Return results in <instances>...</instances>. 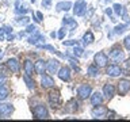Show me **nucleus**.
I'll return each instance as SVG.
<instances>
[{
	"label": "nucleus",
	"mask_w": 130,
	"mask_h": 122,
	"mask_svg": "<svg viewBox=\"0 0 130 122\" xmlns=\"http://www.w3.org/2000/svg\"><path fill=\"white\" fill-rule=\"evenodd\" d=\"M87 73H88V76H91V77H96L98 75H99V67L95 65V64L89 65L88 69H87Z\"/></svg>",
	"instance_id": "nucleus-28"
},
{
	"label": "nucleus",
	"mask_w": 130,
	"mask_h": 122,
	"mask_svg": "<svg viewBox=\"0 0 130 122\" xmlns=\"http://www.w3.org/2000/svg\"><path fill=\"white\" fill-rule=\"evenodd\" d=\"M4 38H6V31L3 27H0V41H4Z\"/></svg>",
	"instance_id": "nucleus-43"
},
{
	"label": "nucleus",
	"mask_w": 130,
	"mask_h": 122,
	"mask_svg": "<svg viewBox=\"0 0 130 122\" xmlns=\"http://www.w3.org/2000/svg\"><path fill=\"white\" fill-rule=\"evenodd\" d=\"M47 100H49V104H50L53 109H57V107L61 104V95H60V92H58V91H52V92H49Z\"/></svg>",
	"instance_id": "nucleus-5"
},
{
	"label": "nucleus",
	"mask_w": 130,
	"mask_h": 122,
	"mask_svg": "<svg viewBox=\"0 0 130 122\" xmlns=\"http://www.w3.org/2000/svg\"><path fill=\"white\" fill-rule=\"evenodd\" d=\"M83 43L84 45H89V43H92L93 41H95V37H93V34H92V31H87L85 34L83 35Z\"/></svg>",
	"instance_id": "nucleus-27"
},
{
	"label": "nucleus",
	"mask_w": 130,
	"mask_h": 122,
	"mask_svg": "<svg viewBox=\"0 0 130 122\" xmlns=\"http://www.w3.org/2000/svg\"><path fill=\"white\" fill-rule=\"evenodd\" d=\"M103 95L106 99H111V98L115 95V87L111 83H106L103 87Z\"/></svg>",
	"instance_id": "nucleus-14"
},
{
	"label": "nucleus",
	"mask_w": 130,
	"mask_h": 122,
	"mask_svg": "<svg viewBox=\"0 0 130 122\" xmlns=\"http://www.w3.org/2000/svg\"><path fill=\"white\" fill-rule=\"evenodd\" d=\"M122 18H123V20H125V23H130V16H129V14H127V11H126L125 14L122 15Z\"/></svg>",
	"instance_id": "nucleus-42"
},
{
	"label": "nucleus",
	"mask_w": 130,
	"mask_h": 122,
	"mask_svg": "<svg viewBox=\"0 0 130 122\" xmlns=\"http://www.w3.org/2000/svg\"><path fill=\"white\" fill-rule=\"evenodd\" d=\"M37 2V0H31V3H35Z\"/></svg>",
	"instance_id": "nucleus-52"
},
{
	"label": "nucleus",
	"mask_w": 130,
	"mask_h": 122,
	"mask_svg": "<svg viewBox=\"0 0 130 122\" xmlns=\"http://www.w3.org/2000/svg\"><path fill=\"white\" fill-rule=\"evenodd\" d=\"M106 73L110 77H118L122 75V67H119L118 64H111L106 68Z\"/></svg>",
	"instance_id": "nucleus-7"
},
{
	"label": "nucleus",
	"mask_w": 130,
	"mask_h": 122,
	"mask_svg": "<svg viewBox=\"0 0 130 122\" xmlns=\"http://www.w3.org/2000/svg\"><path fill=\"white\" fill-rule=\"evenodd\" d=\"M62 45H64V46H76V45H77V41H76V39L62 41Z\"/></svg>",
	"instance_id": "nucleus-36"
},
{
	"label": "nucleus",
	"mask_w": 130,
	"mask_h": 122,
	"mask_svg": "<svg viewBox=\"0 0 130 122\" xmlns=\"http://www.w3.org/2000/svg\"><path fill=\"white\" fill-rule=\"evenodd\" d=\"M31 19H32V20H34V22H35V23H39V22H41V20H39L38 18H37V15L34 14V12H31Z\"/></svg>",
	"instance_id": "nucleus-45"
},
{
	"label": "nucleus",
	"mask_w": 130,
	"mask_h": 122,
	"mask_svg": "<svg viewBox=\"0 0 130 122\" xmlns=\"http://www.w3.org/2000/svg\"><path fill=\"white\" fill-rule=\"evenodd\" d=\"M65 34H67L65 28H64V27H62V28H60V30H58V34H57V38H58V39H64Z\"/></svg>",
	"instance_id": "nucleus-38"
},
{
	"label": "nucleus",
	"mask_w": 130,
	"mask_h": 122,
	"mask_svg": "<svg viewBox=\"0 0 130 122\" xmlns=\"http://www.w3.org/2000/svg\"><path fill=\"white\" fill-rule=\"evenodd\" d=\"M34 67H35V73L39 76H42L45 73V71H46V63H45V60H42V58L37 60Z\"/></svg>",
	"instance_id": "nucleus-16"
},
{
	"label": "nucleus",
	"mask_w": 130,
	"mask_h": 122,
	"mask_svg": "<svg viewBox=\"0 0 130 122\" xmlns=\"http://www.w3.org/2000/svg\"><path fill=\"white\" fill-rule=\"evenodd\" d=\"M72 6L73 4L71 3V2H60V3H57L56 4V11H58V12H61V11H69L72 8Z\"/></svg>",
	"instance_id": "nucleus-21"
},
{
	"label": "nucleus",
	"mask_w": 130,
	"mask_h": 122,
	"mask_svg": "<svg viewBox=\"0 0 130 122\" xmlns=\"http://www.w3.org/2000/svg\"><path fill=\"white\" fill-rule=\"evenodd\" d=\"M93 63L95 65H98L99 68H103V67H107V63H108V56L103 52H98L95 56H93Z\"/></svg>",
	"instance_id": "nucleus-4"
},
{
	"label": "nucleus",
	"mask_w": 130,
	"mask_h": 122,
	"mask_svg": "<svg viewBox=\"0 0 130 122\" xmlns=\"http://www.w3.org/2000/svg\"><path fill=\"white\" fill-rule=\"evenodd\" d=\"M4 31H6V34H12V31H14V28H12L11 26H3Z\"/></svg>",
	"instance_id": "nucleus-41"
},
{
	"label": "nucleus",
	"mask_w": 130,
	"mask_h": 122,
	"mask_svg": "<svg viewBox=\"0 0 130 122\" xmlns=\"http://www.w3.org/2000/svg\"><path fill=\"white\" fill-rule=\"evenodd\" d=\"M87 8L88 7L85 0H76L73 4V14H75V16H84Z\"/></svg>",
	"instance_id": "nucleus-2"
},
{
	"label": "nucleus",
	"mask_w": 130,
	"mask_h": 122,
	"mask_svg": "<svg viewBox=\"0 0 130 122\" xmlns=\"http://www.w3.org/2000/svg\"><path fill=\"white\" fill-rule=\"evenodd\" d=\"M32 114L38 119H46V118H49V111H47L46 106H43V104H37L32 109Z\"/></svg>",
	"instance_id": "nucleus-3"
},
{
	"label": "nucleus",
	"mask_w": 130,
	"mask_h": 122,
	"mask_svg": "<svg viewBox=\"0 0 130 122\" xmlns=\"http://www.w3.org/2000/svg\"><path fill=\"white\" fill-rule=\"evenodd\" d=\"M7 67L11 72H14V73H18L20 71V64L16 58H8L7 60Z\"/></svg>",
	"instance_id": "nucleus-15"
},
{
	"label": "nucleus",
	"mask_w": 130,
	"mask_h": 122,
	"mask_svg": "<svg viewBox=\"0 0 130 122\" xmlns=\"http://www.w3.org/2000/svg\"><path fill=\"white\" fill-rule=\"evenodd\" d=\"M42 7L43 8H50L52 7V0H42Z\"/></svg>",
	"instance_id": "nucleus-40"
},
{
	"label": "nucleus",
	"mask_w": 130,
	"mask_h": 122,
	"mask_svg": "<svg viewBox=\"0 0 130 122\" xmlns=\"http://www.w3.org/2000/svg\"><path fill=\"white\" fill-rule=\"evenodd\" d=\"M104 12H106V15H108V16H111L112 15V8H110V7H107V8H106V10H104Z\"/></svg>",
	"instance_id": "nucleus-44"
},
{
	"label": "nucleus",
	"mask_w": 130,
	"mask_h": 122,
	"mask_svg": "<svg viewBox=\"0 0 130 122\" xmlns=\"http://www.w3.org/2000/svg\"><path fill=\"white\" fill-rule=\"evenodd\" d=\"M83 54H84V49L76 45V46L73 48V56L75 57H83Z\"/></svg>",
	"instance_id": "nucleus-32"
},
{
	"label": "nucleus",
	"mask_w": 130,
	"mask_h": 122,
	"mask_svg": "<svg viewBox=\"0 0 130 122\" xmlns=\"http://www.w3.org/2000/svg\"><path fill=\"white\" fill-rule=\"evenodd\" d=\"M0 113H2L3 117L11 115V114L14 113V106L11 103H2L0 104Z\"/></svg>",
	"instance_id": "nucleus-17"
},
{
	"label": "nucleus",
	"mask_w": 130,
	"mask_h": 122,
	"mask_svg": "<svg viewBox=\"0 0 130 122\" xmlns=\"http://www.w3.org/2000/svg\"><path fill=\"white\" fill-rule=\"evenodd\" d=\"M108 58L111 61H114V63H123L125 52L119 46H114V48H111V50L108 53Z\"/></svg>",
	"instance_id": "nucleus-1"
},
{
	"label": "nucleus",
	"mask_w": 130,
	"mask_h": 122,
	"mask_svg": "<svg viewBox=\"0 0 130 122\" xmlns=\"http://www.w3.org/2000/svg\"><path fill=\"white\" fill-rule=\"evenodd\" d=\"M110 19H111V22H117V19H115V16H112V15H111V18H110Z\"/></svg>",
	"instance_id": "nucleus-51"
},
{
	"label": "nucleus",
	"mask_w": 130,
	"mask_h": 122,
	"mask_svg": "<svg viewBox=\"0 0 130 122\" xmlns=\"http://www.w3.org/2000/svg\"><path fill=\"white\" fill-rule=\"evenodd\" d=\"M54 80H53V77L50 75H42L41 76V85H42V88H52L54 87Z\"/></svg>",
	"instance_id": "nucleus-13"
},
{
	"label": "nucleus",
	"mask_w": 130,
	"mask_h": 122,
	"mask_svg": "<svg viewBox=\"0 0 130 122\" xmlns=\"http://www.w3.org/2000/svg\"><path fill=\"white\" fill-rule=\"evenodd\" d=\"M20 2H22V0H20Z\"/></svg>",
	"instance_id": "nucleus-55"
},
{
	"label": "nucleus",
	"mask_w": 130,
	"mask_h": 122,
	"mask_svg": "<svg viewBox=\"0 0 130 122\" xmlns=\"http://www.w3.org/2000/svg\"><path fill=\"white\" fill-rule=\"evenodd\" d=\"M129 23H122V24H117L115 27H114V34L115 35H121L123 34V33L126 31V28H127Z\"/></svg>",
	"instance_id": "nucleus-26"
},
{
	"label": "nucleus",
	"mask_w": 130,
	"mask_h": 122,
	"mask_svg": "<svg viewBox=\"0 0 130 122\" xmlns=\"http://www.w3.org/2000/svg\"><path fill=\"white\" fill-rule=\"evenodd\" d=\"M103 99H104V95H103V94H100L99 91L91 94V103H92V106L102 104V103H103Z\"/></svg>",
	"instance_id": "nucleus-19"
},
{
	"label": "nucleus",
	"mask_w": 130,
	"mask_h": 122,
	"mask_svg": "<svg viewBox=\"0 0 130 122\" xmlns=\"http://www.w3.org/2000/svg\"><path fill=\"white\" fill-rule=\"evenodd\" d=\"M89 54H91V52H89V50H87V52H85L84 54H83V57H85V58H87V57H89Z\"/></svg>",
	"instance_id": "nucleus-49"
},
{
	"label": "nucleus",
	"mask_w": 130,
	"mask_h": 122,
	"mask_svg": "<svg viewBox=\"0 0 130 122\" xmlns=\"http://www.w3.org/2000/svg\"><path fill=\"white\" fill-rule=\"evenodd\" d=\"M123 45H125V49L130 52V37H126L125 41H123Z\"/></svg>",
	"instance_id": "nucleus-39"
},
{
	"label": "nucleus",
	"mask_w": 130,
	"mask_h": 122,
	"mask_svg": "<svg viewBox=\"0 0 130 122\" xmlns=\"http://www.w3.org/2000/svg\"><path fill=\"white\" fill-rule=\"evenodd\" d=\"M23 68H24V73H27V75L32 76V72H35V67H34V64H32L31 60H26V61H24Z\"/></svg>",
	"instance_id": "nucleus-23"
},
{
	"label": "nucleus",
	"mask_w": 130,
	"mask_h": 122,
	"mask_svg": "<svg viewBox=\"0 0 130 122\" xmlns=\"http://www.w3.org/2000/svg\"><path fill=\"white\" fill-rule=\"evenodd\" d=\"M37 48L38 49H43V50H49L50 53H54V54H57V56H60V57H65V54H61V53L57 50L56 48H53L52 45H37Z\"/></svg>",
	"instance_id": "nucleus-22"
},
{
	"label": "nucleus",
	"mask_w": 130,
	"mask_h": 122,
	"mask_svg": "<svg viewBox=\"0 0 130 122\" xmlns=\"http://www.w3.org/2000/svg\"><path fill=\"white\" fill-rule=\"evenodd\" d=\"M2 117H3V115H2V113H0V118H2Z\"/></svg>",
	"instance_id": "nucleus-53"
},
{
	"label": "nucleus",
	"mask_w": 130,
	"mask_h": 122,
	"mask_svg": "<svg viewBox=\"0 0 130 122\" xmlns=\"http://www.w3.org/2000/svg\"><path fill=\"white\" fill-rule=\"evenodd\" d=\"M27 12H28V8L26 6H19L15 10V14H18V15H26Z\"/></svg>",
	"instance_id": "nucleus-33"
},
{
	"label": "nucleus",
	"mask_w": 130,
	"mask_h": 122,
	"mask_svg": "<svg viewBox=\"0 0 130 122\" xmlns=\"http://www.w3.org/2000/svg\"><path fill=\"white\" fill-rule=\"evenodd\" d=\"M0 54H2V50H0Z\"/></svg>",
	"instance_id": "nucleus-54"
},
{
	"label": "nucleus",
	"mask_w": 130,
	"mask_h": 122,
	"mask_svg": "<svg viewBox=\"0 0 130 122\" xmlns=\"http://www.w3.org/2000/svg\"><path fill=\"white\" fill-rule=\"evenodd\" d=\"M45 41H46L45 35H42L39 31L32 33V35L27 38V42H28V43H31V45H38V42H45Z\"/></svg>",
	"instance_id": "nucleus-10"
},
{
	"label": "nucleus",
	"mask_w": 130,
	"mask_h": 122,
	"mask_svg": "<svg viewBox=\"0 0 130 122\" xmlns=\"http://www.w3.org/2000/svg\"><path fill=\"white\" fill-rule=\"evenodd\" d=\"M8 71H10V69H8L7 64L6 65H0V76H6Z\"/></svg>",
	"instance_id": "nucleus-37"
},
{
	"label": "nucleus",
	"mask_w": 130,
	"mask_h": 122,
	"mask_svg": "<svg viewBox=\"0 0 130 122\" xmlns=\"http://www.w3.org/2000/svg\"><path fill=\"white\" fill-rule=\"evenodd\" d=\"M50 37H52V38H56V37H57V34H56L54 31H52V33H50Z\"/></svg>",
	"instance_id": "nucleus-50"
},
{
	"label": "nucleus",
	"mask_w": 130,
	"mask_h": 122,
	"mask_svg": "<svg viewBox=\"0 0 130 122\" xmlns=\"http://www.w3.org/2000/svg\"><path fill=\"white\" fill-rule=\"evenodd\" d=\"M92 94V87L89 84H81L77 88V95H79L80 99H87V98L91 96Z\"/></svg>",
	"instance_id": "nucleus-6"
},
{
	"label": "nucleus",
	"mask_w": 130,
	"mask_h": 122,
	"mask_svg": "<svg viewBox=\"0 0 130 122\" xmlns=\"http://www.w3.org/2000/svg\"><path fill=\"white\" fill-rule=\"evenodd\" d=\"M58 77L62 81H69L71 80V69H69L68 67H64V68H60V71H58Z\"/></svg>",
	"instance_id": "nucleus-18"
},
{
	"label": "nucleus",
	"mask_w": 130,
	"mask_h": 122,
	"mask_svg": "<svg viewBox=\"0 0 130 122\" xmlns=\"http://www.w3.org/2000/svg\"><path fill=\"white\" fill-rule=\"evenodd\" d=\"M117 89H118V92H119V95H126V94L130 91V81L126 80V79L119 80Z\"/></svg>",
	"instance_id": "nucleus-9"
},
{
	"label": "nucleus",
	"mask_w": 130,
	"mask_h": 122,
	"mask_svg": "<svg viewBox=\"0 0 130 122\" xmlns=\"http://www.w3.org/2000/svg\"><path fill=\"white\" fill-rule=\"evenodd\" d=\"M93 14H95V8H93V7H88L87 11H85V15L84 16H85V19H91Z\"/></svg>",
	"instance_id": "nucleus-34"
},
{
	"label": "nucleus",
	"mask_w": 130,
	"mask_h": 122,
	"mask_svg": "<svg viewBox=\"0 0 130 122\" xmlns=\"http://www.w3.org/2000/svg\"><path fill=\"white\" fill-rule=\"evenodd\" d=\"M15 22L18 24H20V26H27V24L30 23V18L26 15H19L18 18L15 19Z\"/></svg>",
	"instance_id": "nucleus-30"
},
{
	"label": "nucleus",
	"mask_w": 130,
	"mask_h": 122,
	"mask_svg": "<svg viewBox=\"0 0 130 122\" xmlns=\"http://www.w3.org/2000/svg\"><path fill=\"white\" fill-rule=\"evenodd\" d=\"M22 79H23L24 83H26V85H27V88H28V89H34V87H35V83H34V80H32L31 75H27V73H24Z\"/></svg>",
	"instance_id": "nucleus-25"
},
{
	"label": "nucleus",
	"mask_w": 130,
	"mask_h": 122,
	"mask_svg": "<svg viewBox=\"0 0 130 122\" xmlns=\"http://www.w3.org/2000/svg\"><path fill=\"white\" fill-rule=\"evenodd\" d=\"M62 24L65 26L67 30H71V31L77 28V22L73 18H71V16H64L62 18Z\"/></svg>",
	"instance_id": "nucleus-12"
},
{
	"label": "nucleus",
	"mask_w": 130,
	"mask_h": 122,
	"mask_svg": "<svg viewBox=\"0 0 130 122\" xmlns=\"http://www.w3.org/2000/svg\"><path fill=\"white\" fill-rule=\"evenodd\" d=\"M91 114H92L93 118H104L107 115V109L102 104H98V106H95V109L92 110Z\"/></svg>",
	"instance_id": "nucleus-11"
},
{
	"label": "nucleus",
	"mask_w": 130,
	"mask_h": 122,
	"mask_svg": "<svg viewBox=\"0 0 130 122\" xmlns=\"http://www.w3.org/2000/svg\"><path fill=\"white\" fill-rule=\"evenodd\" d=\"M35 31H37V26H35V24L28 23L26 26V33H28V34H32V33H35Z\"/></svg>",
	"instance_id": "nucleus-35"
},
{
	"label": "nucleus",
	"mask_w": 130,
	"mask_h": 122,
	"mask_svg": "<svg viewBox=\"0 0 130 122\" xmlns=\"http://www.w3.org/2000/svg\"><path fill=\"white\" fill-rule=\"evenodd\" d=\"M6 84V76H0V87Z\"/></svg>",
	"instance_id": "nucleus-47"
},
{
	"label": "nucleus",
	"mask_w": 130,
	"mask_h": 122,
	"mask_svg": "<svg viewBox=\"0 0 130 122\" xmlns=\"http://www.w3.org/2000/svg\"><path fill=\"white\" fill-rule=\"evenodd\" d=\"M112 11L115 12V15L117 16H122L126 12V8H125V6L123 4H119V3H115L112 6Z\"/></svg>",
	"instance_id": "nucleus-24"
},
{
	"label": "nucleus",
	"mask_w": 130,
	"mask_h": 122,
	"mask_svg": "<svg viewBox=\"0 0 130 122\" xmlns=\"http://www.w3.org/2000/svg\"><path fill=\"white\" fill-rule=\"evenodd\" d=\"M35 15H37V18H38L39 20H41V22H42V20H43V15H42V12H35Z\"/></svg>",
	"instance_id": "nucleus-46"
},
{
	"label": "nucleus",
	"mask_w": 130,
	"mask_h": 122,
	"mask_svg": "<svg viewBox=\"0 0 130 122\" xmlns=\"http://www.w3.org/2000/svg\"><path fill=\"white\" fill-rule=\"evenodd\" d=\"M122 75H125V76L130 75V58L123 60V64H122Z\"/></svg>",
	"instance_id": "nucleus-29"
},
{
	"label": "nucleus",
	"mask_w": 130,
	"mask_h": 122,
	"mask_svg": "<svg viewBox=\"0 0 130 122\" xmlns=\"http://www.w3.org/2000/svg\"><path fill=\"white\" fill-rule=\"evenodd\" d=\"M8 94H10V89L7 87H4V85H2L0 87V100H6L8 98Z\"/></svg>",
	"instance_id": "nucleus-31"
},
{
	"label": "nucleus",
	"mask_w": 130,
	"mask_h": 122,
	"mask_svg": "<svg viewBox=\"0 0 130 122\" xmlns=\"http://www.w3.org/2000/svg\"><path fill=\"white\" fill-rule=\"evenodd\" d=\"M79 109V102L76 99H71L65 104V113H76Z\"/></svg>",
	"instance_id": "nucleus-20"
},
{
	"label": "nucleus",
	"mask_w": 130,
	"mask_h": 122,
	"mask_svg": "<svg viewBox=\"0 0 130 122\" xmlns=\"http://www.w3.org/2000/svg\"><path fill=\"white\" fill-rule=\"evenodd\" d=\"M46 71L49 73H52V75L58 73V71H60V61L56 60V58L49 60L47 63H46Z\"/></svg>",
	"instance_id": "nucleus-8"
},
{
	"label": "nucleus",
	"mask_w": 130,
	"mask_h": 122,
	"mask_svg": "<svg viewBox=\"0 0 130 122\" xmlns=\"http://www.w3.org/2000/svg\"><path fill=\"white\" fill-rule=\"evenodd\" d=\"M15 39V35L14 34H8L7 35V41H14Z\"/></svg>",
	"instance_id": "nucleus-48"
}]
</instances>
